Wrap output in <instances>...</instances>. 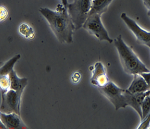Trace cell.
Returning a JSON list of instances; mask_svg holds the SVG:
<instances>
[{"label": "cell", "mask_w": 150, "mask_h": 129, "mask_svg": "<svg viewBox=\"0 0 150 129\" xmlns=\"http://www.w3.org/2000/svg\"><path fill=\"white\" fill-rule=\"evenodd\" d=\"M101 15L99 14L89 15L82 27L99 41H106L111 43L114 40L109 37L107 30L103 25Z\"/></svg>", "instance_id": "4"}, {"label": "cell", "mask_w": 150, "mask_h": 129, "mask_svg": "<svg viewBox=\"0 0 150 129\" xmlns=\"http://www.w3.org/2000/svg\"><path fill=\"white\" fill-rule=\"evenodd\" d=\"M8 76L11 82V89L23 92L24 88L28 85V79L19 78L14 70L8 74Z\"/></svg>", "instance_id": "12"}, {"label": "cell", "mask_w": 150, "mask_h": 129, "mask_svg": "<svg viewBox=\"0 0 150 129\" xmlns=\"http://www.w3.org/2000/svg\"><path fill=\"white\" fill-rule=\"evenodd\" d=\"M0 88L1 92H7L11 89V82L8 75H1Z\"/></svg>", "instance_id": "17"}, {"label": "cell", "mask_w": 150, "mask_h": 129, "mask_svg": "<svg viewBox=\"0 0 150 129\" xmlns=\"http://www.w3.org/2000/svg\"><path fill=\"white\" fill-rule=\"evenodd\" d=\"M150 93V90L146 92L135 94L129 92L127 89L125 90L124 95L127 106L131 107L136 111L139 115L141 120L142 119L141 104L146 96Z\"/></svg>", "instance_id": "10"}, {"label": "cell", "mask_w": 150, "mask_h": 129, "mask_svg": "<svg viewBox=\"0 0 150 129\" xmlns=\"http://www.w3.org/2000/svg\"><path fill=\"white\" fill-rule=\"evenodd\" d=\"M120 17L127 27L134 34L136 40L139 43L150 47V32L141 28L136 22L130 18L125 13H122Z\"/></svg>", "instance_id": "7"}, {"label": "cell", "mask_w": 150, "mask_h": 129, "mask_svg": "<svg viewBox=\"0 0 150 129\" xmlns=\"http://www.w3.org/2000/svg\"><path fill=\"white\" fill-rule=\"evenodd\" d=\"M113 42L117 48L122 68L127 73L134 75L150 72V70L147 68L131 47L123 40L121 35L115 39Z\"/></svg>", "instance_id": "2"}, {"label": "cell", "mask_w": 150, "mask_h": 129, "mask_svg": "<svg viewBox=\"0 0 150 129\" xmlns=\"http://www.w3.org/2000/svg\"><path fill=\"white\" fill-rule=\"evenodd\" d=\"M149 129H150V126L149 127Z\"/></svg>", "instance_id": "23"}, {"label": "cell", "mask_w": 150, "mask_h": 129, "mask_svg": "<svg viewBox=\"0 0 150 129\" xmlns=\"http://www.w3.org/2000/svg\"><path fill=\"white\" fill-rule=\"evenodd\" d=\"M21 58V55L17 54L11 59L7 61L4 64L1 66L0 69L1 75H8V74L13 70L14 65Z\"/></svg>", "instance_id": "14"}, {"label": "cell", "mask_w": 150, "mask_h": 129, "mask_svg": "<svg viewBox=\"0 0 150 129\" xmlns=\"http://www.w3.org/2000/svg\"><path fill=\"white\" fill-rule=\"evenodd\" d=\"M146 7L148 10H150V0H142Z\"/></svg>", "instance_id": "20"}, {"label": "cell", "mask_w": 150, "mask_h": 129, "mask_svg": "<svg viewBox=\"0 0 150 129\" xmlns=\"http://www.w3.org/2000/svg\"><path fill=\"white\" fill-rule=\"evenodd\" d=\"M0 121L6 129H26L20 115L16 113H0Z\"/></svg>", "instance_id": "9"}, {"label": "cell", "mask_w": 150, "mask_h": 129, "mask_svg": "<svg viewBox=\"0 0 150 129\" xmlns=\"http://www.w3.org/2000/svg\"><path fill=\"white\" fill-rule=\"evenodd\" d=\"M92 0H74L69 4L67 11L74 24L76 30L82 28L89 16L92 9Z\"/></svg>", "instance_id": "3"}, {"label": "cell", "mask_w": 150, "mask_h": 129, "mask_svg": "<svg viewBox=\"0 0 150 129\" xmlns=\"http://www.w3.org/2000/svg\"><path fill=\"white\" fill-rule=\"evenodd\" d=\"M98 89L100 93L112 103L117 111L127 106L124 95L125 90L118 87L112 81H110L106 86Z\"/></svg>", "instance_id": "5"}, {"label": "cell", "mask_w": 150, "mask_h": 129, "mask_svg": "<svg viewBox=\"0 0 150 129\" xmlns=\"http://www.w3.org/2000/svg\"><path fill=\"white\" fill-rule=\"evenodd\" d=\"M8 15V13L7 11V9L3 5H1L0 7V20L1 22H2L5 21L7 19Z\"/></svg>", "instance_id": "18"}, {"label": "cell", "mask_w": 150, "mask_h": 129, "mask_svg": "<svg viewBox=\"0 0 150 129\" xmlns=\"http://www.w3.org/2000/svg\"><path fill=\"white\" fill-rule=\"evenodd\" d=\"M127 90L131 93H139L150 90L148 84L140 74L134 75V79Z\"/></svg>", "instance_id": "11"}, {"label": "cell", "mask_w": 150, "mask_h": 129, "mask_svg": "<svg viewBox=\"0 0 150 129\" xmlns=\"http://www.w3.org/2000/svg\"><path fill=\"white\" fill-rule=\"evenodd\" d=\"M112 1L113 0H92V9L89 15L92 14L102 15L105 13Z\"/></svg>", "instance_id": "13"}, {"label": "cell", "mask_w": 150, "mask_h": 129, "mask_svg": "<svg viewBox=\"0 0 150 129\" xmlns=\"http://www.w3.org/2000/svg\"><path fill=\"white\" fill-rule=\"evenodd\" d=\"M61 1V3H62V5H63L67 9V6L69 5V2H68V0H60Z\"/></svg>", "instance_id": "21"}, {"label": "cell", "mask_w": 150, "mask_h": 129, "mask_svg": "<svg viewBox=\"0 0 150 129\" xmlns=\"http://www.w3.org/2000/svg\"><path fill=\"white\" fill-rule=\"evenodd\" d=\"M140 74L143 76V78L145 79L146 83L150 88V72L147 73H142Z\"/></svg>", "instance_id": "19"}, {"label": "cell", "mask_w": 150, "mask_h": 129, "mask_svg": "<svg viewBox=\"0 0 150 129\" xmlns=\"http://www.w3.org/2000/svg\"><path fill=\"white\" fill-rule=\"evenodd\" d=\"M40 14L47 20L49 27L61 43L70 44L73 42V34L76 30L67 9L62 5H59L56 10L40 8Z\"/></svg>", "instance_id": "1"}, {"label": "cell", "mask_w": 150, "mask_h": 129, "mask_svg": "<svg viewBox=\"0 0 150 129\" xmlns=\"http://www.w3.org/2000/svg\"><path fill=\"white\" fill-rule=\"evenodd\" d=\"M19 32L22 35L27 39H32L34 37V32L33 28L26 23H23L20 25Z\"/></svg>", "instance_id": "15"}, {"label": "cell", "mask_w": 150, "mask_h": 129, "mask_svg": "<svg viewBox=\"0 0 150 129\" xmlns=\"http://www.w3.org/2000/svg\"><path fill=\"white\" fill-rule=\"evenodd\" d=\"M142 119V121L149 115L150 113V93L146 96L141 104Z\"/></svg>", "instance_id": "16"}, {"label": "cell", "mask_w": 150, "mask_h": 129, "mask_svg": "<svg viewBox=\"0 0 150 129\" xmlns=\"http://www.w3.org/2000/svg\"><path fill=\"white\" fill-rule=\"evenodd\" d=\"M147 15L150 18V10H148V11H147Z\"/></svg>", "instance_id": "22"}, {"label": "cell", "mask_w": 150, "mask_h": 129, "mask_svg": "<svg viewBox=\"0 0 150 129\" xmlns=\"http://www.w3.org/2000/svg\"><path fill=\"white\" fill-rule=\"evenodd\" d=\"M92 72L91 83L94 86L97 88H103L109 83L110 80L106 69L102 63L96 62L94 65Z\"/></svg>", "instance_id": "8"}, {"label": "cell", "mask_w": 150, "mask_h": 129, "mask_svg": "<svg viewBox=\"0 0 150 129\" xmlns=\"http://www.w3.org/2000/svg\"><path fill=\"white\" fill-rule=\"evenodd\" d=\"M1 93V111L6 113H16L20 115L21 100L23 92L10 89L7 92Z\"/></svg>", "instance_id": "6"}, {"label": "cell", "mask_w": 150, "mask_h": 129, "mask_svg": "<svg viewBox=\"0 0 150 129\" xmlns=\"http://www.w3.org/2000/svg\"><path fill=\"white\" fill-rule=\"evenodd\" d=\"M149 48H150V47H149Z\"/></svg>", "instance_id": "24"}]
</instances>
